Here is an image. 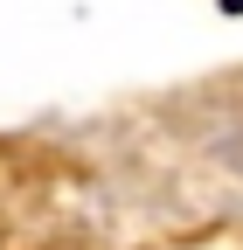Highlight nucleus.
<instances>
[{
    "mask_svg": "<svg viewBox=\"0 0 243 250\" xmlns=\"http://www.w3.org/2000/svg\"><path fill=\"white\" fill-rule=\"evenodd\" d=\"M223 7H229V14H243V0H223Z\"/></svg>",
    "mask_w": 243,
    "mask_h": 250,
    "instance_id": "nucleus-1",
    "label": "nucleus"
}]
</instances>
